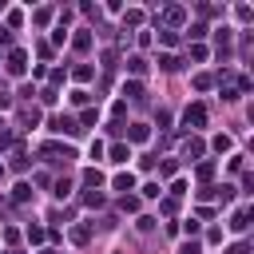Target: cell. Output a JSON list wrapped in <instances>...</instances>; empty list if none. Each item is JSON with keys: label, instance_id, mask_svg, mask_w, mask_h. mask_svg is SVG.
I'll use <instances>...</instances> for the list:
<instances>
[{"label": "cell", "instance_id": "obj_35", "mask_svg": "<svg viewBox=\"0 0 254 254\" xmlns=\"http://www.w3.org/2000/svg\"><path fill=\"white\" fill-rule=\"evenodd\" d=\"M32 20H36V24H48V20H52V8H40V12L32 16Z\"/></svg>", "mask_w": 254, "mask_h": 254}, {"label": "cell", "instance_id": "obj_5", "mask_svg": "<svg viewBox=\"0 0 254 254\" xmlns=\"http://www.w3.org/2000/svg\"><path fill=\"white\" fill-rule=\"evenodd\" d=\"M163 20H167V24H175V28H179V24H183V20H187V8H183V4H171V8H163Z\"/></svg>", "mask_w": 254, "mask_h": 254}, {"label": "cell", "instance_id": "obj_16", "mask_svg": "<svg viewBox=\"0 0 254 254\" xmlns=\"http://www.w3.org/2000/svg\"><path fill=\"white\" fill-rule=\"evenodd\" d=\"M123 95H127V99H143V83H139V79L123 83Z\"/></svg>", "mask_w": 254, "mask_h": 254}, {"label": "cell", "instance_id": "obj_7", "mask_svg": "<svg viewBox=\"0 0 254 254\" xmlns=\"http://www.w3.org/2000/svg\"><path fill=\"white\" fill-rule=\"evenodd\" d=\"M111 187H115V190H123V194H127V190H135V175H131V171H119V175H115V179H111Z\"/></svg>", "mask_w": 254, "mask_h": 254}, {"label": "cell", "instance_id": "obj_23", "mask_svg": "<svg viewBox=\"0 0 254 254\" xmlns=\"http://www.w3.org/2000/svg\"><path fill=\"white\" fill-rule=\"evenodd\" d=\"M71 194V179H56V198H67Z\"/></svg>", "mask_w": 254, "mask_h": 254}, {"label": "cell", "instance_id": "obj_31", "mask_svg": "<svg viewBox=\"0 0 254 254\" xmlns=\"http://www.w3.org/2000/svg\"><path fill=\"white\" fill-rule=\"evenodd\" d=\"M175 210H179V198L167 194V198H163V214H175Z\"/></svg>", "mask_w": 254, "mask_h": 254}, {"label": "cell", "instance_id": "obj_21", "mask_svg": "<svg viewBox=\"0 0 254 254\" xmlns=\"http://www.w3.org/2000/svg\"><path fill=\"white\" fill-rule=\"evenodd\" d=\"M12 198H16V202H28V198H32V187H28V183H16Z\"/></svg>", "mask_w": 254, "mask_h": 254}, {"label": "cell", "instance_id": "obj_36", "mask_svg": "<svg viewBox=\"0 0 254 254\" xmlns=\"http://www.w3.org/2000/svg\"><path fill=\"white\" fill-rule=\"evenodd\" d=\"M190 60H206V48L202 44H190Z\"/></svg>", "mask_w": 254, "mask_h": 254}, {"label": "cell", "instance_id": "obj_41", "mask_svg": "<svg viewBox=\"0 0 254 254\" xmlns=\"http://www.w3.org/2000/svg\"><path fill=\"white\" fill-rule=\"evenodd\" d=\"M0 179H4V167H0Z\"/></svg>", "mask_w": 254, "mask_h": 254}, {"label": "cell", "instance_id": "obj_42", "mask_svg": "<svg viewBox=\"0 0 254 254\" xmlns=\"http://www.w3.org/2000/svg\"><path fill=\"white\" fill-rule=\"evenodd\" d=\"M0 131H4V123H0Z\"/></svg>", "mask_w": 254, "mask_h": 254}, {"label": "cell", "instance_id": "obj_12", "mask_svg": "<svg viewBox=\"0 0 254 254\" xmlns=\"http://www.w3.org/2000/svg\"><path fill=\"white\" fill-rule=\"evenodd\" d=\"M135 24H143V8H127L123 12V28H135Z\"/></svg>", "mask_w": 254, "mask_h": 254}, {"label": "cell", "instance_id": "obj_8", "mask_svg": "<svg viewBox=\"0 0 254 254\" xmlns=\"http://www.w3.org/2000/svg\"><path fill=\"white\" fill-rule=\"evenodd\" d=\"M127 139H131V143H147V139H151L147 123H131V127H127Z\"/></svg>", "mask_w": 254, "mask_h": 254}, {"label": "cell", "instance_id": "obj_33", "mask_svg": "<svg viewBox=\"0 0 254 254\" xmlns=\"http://www.w3.org/2000/svg\"><path fill=\"white\" fill-rule=\"evenodd\" d=\"M16 238H20V230H16V226H4V242H8V246H16Z\"/></svg>", "mask_w": 254, "mask_h": 254}, {"label": "cell", "instance_id": "obj_38", "mask_svg": "<svg viewBox=\"0 0 254 254\" xmlns=\"http://www.w3.org/2000/svg\"><path fill=\"white\" fill-rule=\"evenodd\" d=\"M226 254H250V246L246 242H234V246H226Z\"/></svg>", "mask_w": 254, "mask_h": 254}, {"label": "cell", "instance_id": "obj_9", "mask_svg": "<svg viewBox=\"0 0 254 254\" xmlns=\"http://www.w3.org/2000/svg\"><path fill=\"white\" fill-rule=\"evenodd\" d=\"M83 187H91V190L103 187V171H99V167H87V171H83Z\"/></svg>", "mask_w": 254, "mask_h": 254}, {"label": "cell", "instance_id": "obj_1", "mask_svg": "<svg viewBox=\"0 0 254 254\" xmlns=\"http://www.w3.org/2000/svg\"><path fill=\"white\" fill-rule=\"evenodd\" d=\"M183 123H187L190 131H198V127H206V107H202V103H190V107L183 111Z\"/></svg>", "mask_w": 254, "mask_h": 254}, {"label": "cell", "instance_id": "obj_27", "mask_svg": "<svg viewBox=\"0 0 254 254\" xmlns=\"http://www.w3.org/2000/svg\"><path fill=\"white\" fill-rule=\"evenodd\" d=\"M159 40H163L167 48H175V44H179V32H171V28H167V32H159Z\"/></svg>", "mask_w": 254, "mask_h": 254}, {"label": "cell", "instance_id": "obj_6", "mask_svg": "<svg viewBox=\"0 0 254 254\" xmlns=\"http://www.w3.org/2000/svg\"><path fill=\"white\" fill-rule=\"evenodd\" d=\"M202 151H206V143H202V139H198V135H190V139H187V143H183V155H187V159H198V155H202Z\"/></svg>", "mask_w": 254, "mask_h": 254}, {"label": "cell", "instance_id": "obj_14", "mask_svg": "<svg viewBox=\"0 0 254 254\" xmlns=\"http://www.w3.org/2000/svg\"><path fill=\"white\" fill-rule=\"evenodd\" d=\"M210 147H214L218 155H226V151L234 147V139H230V135H214V139H210Z\"/></svg>", "mask_w": 254, "mask_h": 254}, {"label": "cell", "instance_id": "obj_19", "mask_svg": "<svg viewBox=\"0 0 254 254\" xmlns=\"http://www.w3.org/2000/svg\"><path fill=\"white\" fill-rule=\"evenodd\" d=\"M95 119H99V111H91V107H87V111H83L75 123H79V131H83V127H95Z\"/></svg>", "mask_w": 254, "mask_h": 254}, {"label": "cell", "instance_id": "obj_26", "mask_svg": "<svg viewBox=\"0 0 254 254\" xmlns=\"http://www.w3.org/2000/svg\"><path fill=\"white\" fill-rule=\"evenodd\" d=\"M175 171H179V167H175V159H163V163H159V175H163V179H171Z\"/></svg>", "mask_w": 254, "mask_h": 254}, {"label": "cell", "instance_id": "obj_25", "mask_svg": "<svg viewBox=\"0 0 254 254\" xmlns=\"http://www.w3.org/2000/svg\"><path fill=\"white\" fill-rule=\"evenodd\" d=\"M214 40H218V52H230V32H226V28H218Z\"/></svg>", "mask_w": 254, "mask_h": 254}, {"label": "cell", "instance_id": "obj_30", "mask_svg": "<svg viewBox=\"0 0 254 254\" xmlns=\"http://www.w3.org/2000/svg\"><path fill=\"white\" fill-rule=\"evenodd\" d=\"M83 202H87V206H99V202H103V194H99V190H87V194H83Z\"/></svg>", "mask_w": 254, "mask_h": 254}, {"label": "cell", "instance_id": "obj_32", "mask_svg": "<svg viewBox=\"0 0 254 254\" xmlns=\"http://www.w3.org/2000/svg\"><path fill=\"white\" fill-rule=\"evenodd\" d=\"M28 242H44V226H28Z\"/></svg>", "mask_w": 254, "mask_h": 254}, {"label": "cell", "instance_id": "obj_20", "mask_svg": "<svg viewBox=\"0 0 254 254\" xmlns=\"http://www.w3.org/2000/svg\"><path fill=\"white\" fill-rule=\"evenodd\" d=\"M194 175H198V179H202V183H206V179H210V175H214V163H210V159H202V163H198V167H194Z\"/></svg>", "mask_w": 254, "mask_h": 254}, {"label": "cell", "instance_id": "obj_4", "mask_svg": "<svg viewBox=\"0 0 254 254\" xmlns=\"http://www.w3.org/2000/svg\"><path fill=\"white\" fill-rule=\"evenodd\" d=\"M24 64H28V56L16 48V52H8V64L4 67H8V75H24Z\"/></svg>", "mask_w": 254, "mask_h": 254}, {"label": "cell", "instance_id": "obj_13", "mask_svg": "<svg viewBox=\"0 0 254 254\" xmlns=\"http://www.w3.org/2000/svg\"><path fill=\"white\" fill-rule=\"evenodd\" d=\"M127 71H131V75H143V71H147V60H143V56H127Z\"/></svg>", "mask_w": 254, "mask_h": 254}, {"label": "cell", "instance_id": "obj_17", "mask_svg": "<svg viewBox=\"0 0 254 254\" xmlns=\"http://www.w3.org/2000/svg\"><path fill=\"white\" fill-rule=\"evenodd\" d=\"M87 238H91V226H71V242L75 246H83Z\"/></svg>", "mask_w": 254, "mask_h": 254}, {"label": "cell", "instance_id": "obj_18", "mask_svg": "<svg viewBox=\"0 0 254 254\" xmlns=\"http://www.w3.org/2000/svg\"><path fill=\"white\" fill-rule=\"evenodd\" d=\"M20 119H24V127H36V123H40V111H36V107H24Z\"/></svg>", "mask_w": 254, "mask_h": 254}, {"label": "cell", "instance_id": "obj_39", "mask_svg": "<svg viewBox=\"0 0 254 254\" xmlns=\"http://www.w3.org/2000/svg\"><path fill=\"white\" fill-rule=\"evenodd\" d=\"M8 107H12V95H8V91H0V111H8Z\"/></svg>", "mask_w": 254, "mask_h": 254}, {"label": "cell", "instance_id": "obj_24", "mask_svg": "<svg viewBox=\"0 0 254 254\" xmlns=\"http://www.w3.org/2000/svg\"><path fill=\"white\" fill-rule=\"evenodd\" d=\"M119 206H123L127 214H135V210H139V198H135V194H123V198H119Z\"/></svg>", "mask_w": 254, "mask_h": 254}, {"label": "cell", "instance_id": "obj_10", "mask_svg": "<svg viewBox=\"0 0 254 254\" xmlns=\"http://www.w3.org/2000/svg\"><path fill=\"white\" fill-rule=\"evenodd\" d=\"M246 226H250V210L242 206V210H234V218H230V230H238V234H242Z\"/></svg>", "mask_w": 254, "mask_h": 254}, {"label": "cell", "instance_id": "obj_3", "mask_svg": "<svg viewBox=\"0 0 254 254\" xmlns=\"http://www.w3.org/2000/svg\"><path fill=\"white\" fill-rule=\"evenodd\" d=\"M44 155H48V163H67V159H75V151H71V147H60V143H44Z\"/></svg>", "mask_w": 254, "mask_h": 254}, {"label": "cell", "instance_id": "obj_28", "mask_svg": "<svg viewBox=\"0 0 254 254\" xmlns=\"http://www.w3.org/2000/svg\"><path fill=\"white\" fill-rule=\"evenodd\" d=\"M71 75H75V79H79V83H87V79H91V67H87V64H79V67H75V71H71Z\"/></svg>", "mask_w": 254, "mask_h": 254}, {"label": "cell", "instance_id": "obj_11", "mask_svg": "<svg viewBox=\"0 0 254 254\" xmlns=\"http://www.w3.org/2000/svg\"><path fill=\"white\" fill-rule=\"evenodd\" d=\"M107 155H111V163H127V159H131V147H127V143H115Z\"/></svg>", "mask_w": 254, "mask_h": 254}, {"label": "cell", "instance_id": "obj_22", "mask_svg": "<svg viewBox=\"0 0 254 254\" xmlns=\"http://www.w3.org/2000/svg\"><path fill=\"white\" fill-rule=\"evenodd\" d=\"M159 67H163V71H175V67H179V56H171V52L159 56Z\"/></svg>", "mask_w": 254, "mask_h": 254}, {"label": "cell", "instance_id": "obj_2", "mask_svg": "<svg viewBox=\"0 0 254 254\" xmlns=\"http://www.w3.org/2000/svg\"><path fill=\"white\" fill-rule=\"evenodd\" d=\"M52 131L56 135H79V123L71 115H52Z\"/></svg>", "mask_w": 254, "mask_h": 254}, {"label": "cell", "instance_id": "obj_29", "mask_svg": "<svg viewBox=\"0 0 254 254\" xmlns=\"http://www.w3.org/2000/svg\"><path fill=\"white\" fill-rule=\"evenodd\" d=\"M194 87H198V91H206V87H210V75H206V71H198V75H194Z\"/></svg>", "mask_w": 254, "mask_h": 254}, {"label": "cell", "instance_id": "obj_37", "mask_svg": "<svg viewBox=\"0 0 254 254\" xmlns=\"http://www.w3.org/2000/svg\"><path fill=\"white\" fill-rule=\"evenodd\" d=\"M143 198H159V183H147L143 187Z\"/></svg>", "mask_w": 254, "mask_h": 254}, {"label": "cell", "instance_id": "obj_40", "mask_svg": "<svg viewBox=\"0 0 254 254\" xmlns=\"http://www.w3.org/2000/svg\"><path fill=\"white\" fill-rule=\"evenodd\" d=\"M0 44H12V32L8 28H0Z\"/></svg>", "mask_w": 254, "mask_h": 254}, {"label": "cell", "instance_id": "obj_34", "mask_svg": "<svg viewBox=\"0 0 254 254\" xmlns=\"http://www.w3.org/2000/svg\"><path fill=\"white\" fill-rule=\"evenodd\" d=\"M179 254H202V246H198V242H183V246H179Z\"/></svg>", "mask_w": 254, "mask_h": 254}, {"label": "cell", "instance_id": "obj_15", "mask_svg": "<svg viewBox=\"0 0 254 254\" xmlns=\"http://www.w3.org/2000/svg\"><path fill=\"white\" fill-rule=\"evenodd\" d=\"M71 44H75V52H87V48H91V36H87V32L79 28V32L71 36Z\"/></svg>", "mask_w": 254, "mask_h": 254}]
</instances>
